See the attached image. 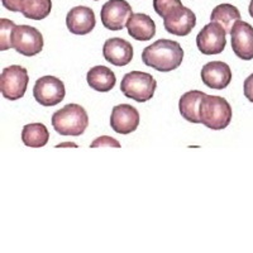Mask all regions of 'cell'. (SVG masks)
Masks as SVG:
<instances>
[{
    "label": "cell",
    "mask_w": 253,
    "mask_h": 253,
    "mask_svg": "<svg viewBox=\"0 0 253 253\" xmlns=\"http://www.w3.org/2000/svg\"><path fill=\"white\" fill-rule=\"evenodd\" d=\"M184 60V51L178 42L158 40L142 52V61L146 66L156 71L170 72L180 67Z\"/></svg>",
    "instance_id": "1"
},
{
    "label": "cell",
    "mask_w": 253,
    "mask_h": 253,
    "mask_svg": "<svg viewBox=\"0 0 253 253\" xmlns=\"http://www.w3.org/2000/svg\"><path fill=\"white\" fill-rule=\"evenodd\" d=\"M87 126L86 110L79 104H67L52 115V126L61 135H81Z\"/></svg>",
    "instance_id": "2"
},
{
    "label": "cell",
    "mask_w": 253,
    "mask_h": 253,
    "mask_svg": "<svg viewBox=\"0 0 253 253\" xmlns=\"http://www.w3.org/2000/svg\"><path fill=\"white\" fill-rule=\"evenodd\" d=\"M232 107L224 98L216 95H207L202 101L200 121L210 129H224L232 122Z\"/></svg>",
    "instance_id": "3"
},
{
    "label": "cell",
    "mask_w": 253,
    "mask_h": 253,
    "mask_svg": "<svg viewBox=\"0 0 253 253\" xmlns=\"http://www.w3.org/2000/svg\"><path fill=\"white\" fill-rule=\"evenodd\" d=\"M157 87V81L152 75L142 71L126 74L121 83V91L126 98L138 103H146L153 98Z\"/></svg>",
    "instance_id": "4"
},
{
    "label": "cell",
    "mask_w": 253,
    "mask_h": 253,
    "mask_svg": "<svg viewBox=\"0 0 253 253\" xmlns=\"http://www.w3.org/2000/svg\"><path fill=\"white\" fill-rule=\"evenodd\" d=\"M28 71L23 66L12 65L5 67L1 71L0 76V89L1 94L5 99L10 101H15L23 98L28 86Z\"/></svg>",
    "instance_id": "5"
},
{
    "label": "cell",
    "mask_w": 253,
    "mask_h": 253,
    "mask_svg": "<svg viewBox=\"0 0 253 253\" xmlns=\"http://www.w3.org/2000/svg\"><path fill=\"white\" fill-rule=\"evenodd\" d=\"M13 48L20 55L32 57L43 49V36L37 28L31 26H15L12 37Z\"/></svg>",
    "instance_id": "6"
},
{
    "label": "cell",
    "mask_w": 253,
    "mask_h": 253,
    "mask_svg": "<svg viewBox=\"0 0 253 253\" xmlns=\"http://www.w3.org/2000/svg\"><path fill=\"white\" fill-rule=\"evenodd\" d=\"M66 89L60 79L55 76L40 78L33 87V96L36 101L43 107H55L65 99Z\"/></svg>",
    "instance_id": "7"
},
{
    "label": "cell",
    "mask_w": 253,
    "mask_h": 253,
    "mask_svg": "<svg viewBox=\"0 0 253 253\" xmlns=\"http://www.w3.org/2000/svg\"><path fill=\"white\" fill-rule=\"evenodd\" d=\"M227 32L220 24L210 22L196 36V46L203 55H218L227 46Z\"/></svg>",
    "instance_id": "8"
},
{
    "label": "cell",
    "mask_w": 253,
    "mask_h": 253,
    "mask_svg": "<svg viewBox=\"0 0 253 253\" xmlns=\"http://www.w3.org/2000/svg\"><path fill=\"white\" fill-rule=\"evenodd\" d=\"M133 14L132 6L126 0H109L100 10L101 23L109 31H122Z\"/></svg>",
    "instance_id": "9"
},
{
    "label": "cell",
    "mask_w": 253,
    "mask_h": 253,
    "mask_svg": "<svg viewBox=\"0 0 253 253\" xmlns=\"http://www.w3.org/2000/svg\"><path fill=\"white\" fill-rule=\"evenodd\" d=\"M232 48L236 56L243 61L253 60V27L247 22L238 20L230 32Z\"/></svg>",
    "instance_id": "10"
},
{
    "label": "cell",
    "mask_w": 253,
    "mask_h": 253,
    "mask_svg": "<svg viewBox=\"0 0 253 253\" xmlns=\"http://www.w3.org/2000/svg\"><path fill=\"white\" fill-rule=\"evenodd\" d=\"M139 126V113L129 104L115 105L110 115V126L119 134H129Z\"/></svg>",
    "instance_id": "11"
},
{
    "label": "cell",
    "mask_w": 253,
    "mask_h": 253,
    "mask_svg": "<svg viewBox=\"0 0 253 253\" xmlns=\"http://www.w3.org/2000/svg\"><path fill=\"white\" fill-rule=\"evenodd\" d=\"M202 80L210 89L223 90L232 81V70L223 61H211L203 66Z\"/></svg>",
    "instance_id": "12"
},
{
    "label": "cell",
    "mask_w": 253,
    "mask_h": 253,
    "mask_svg": "<svg viewBox=\"0 0 253 253\" xmlns=\"http://www.w3.org/2000/svg\"><path fill=\"white\" fill-rule=\"evenodd\" d=\"M196 26V15L186 6H181L164 19V27L171 35L184 37Z\"/></svg>",
    "instance_id": "13"
},
{
    "label": "cell",
    "mask_w": 253,
    "mask_h": 253,
    "mask_svg": "<svg viewBox=\"0 0 253 253\" xmlns=\"http://www.w3.org/2000/svg\"><path fill=\"white\" fill-rule=\"evenodd\" d=\"M66 26L74 35H89L96 26L95 13L89 6H75L72 8L66 17Z\"/></svg>",
    "instance_id": "14"
},
{
    "label": "cell",
    "mask_w": 253,
    "mask_h": 253,
    "mask_svg": "<svg viewBox=\"0 0 253 253\" xmlns=\"http://www.w3.org/2000/svg\"><path fill=\"white\" fill-rule=\"evenodd\" d=\"M103 56L114 66H126L133 58V47L123 38H109L103 46Z\"/></svg>",
    "instance_id": "15"
},
{
    "label": "cell",
    "mask_w": 253,
    "mask_h": 253,
    "mask_svg": "<svg viewBox=\"0 0 253 253\" xmlns=\"http://www.w3.org/2000/svg\"><path fill=\"white\" fill-rule=\"evenodd\" d=\"M128 35L135 41L146 42L151 41L156 35V24L150 15L143 13H133L126 22Z\"/></svg>",
    "instance_id": "16"
},
{
    "label": "cell",
    "mask_w": 253,
    "mask_h": 253,
    "mask_svg": "<svg viewBox=\"0 0 253 253\" xmlns=\"http://www.w3.org/2000/svg\"><path fill=\"white\" fill-rule=\"evenodd\" d=\"M207 94L199 90H191L182 95L178 101V109L182 118L186 119L190 123L199 124L200 121V105Z\"/></svg>",
    "instance_id": "17"
},
{
    "label": "cell",
    "mask_w": 253,
    "mask_h": 253,
    "mask_svg": "<svg viewBox=\"0 0 253 253\" xmlns=\"http://www.w3.org/2000/svg\"><path fill=\"white\" fill-rule=\"evenodd\" d=\"M89 86L99 92H108L115 86V74L107 66H95L89 70L86 75Z\"/></svg>",
    "instance_id": "18"
},
{
    "label": "cell",
    "mask_w": 253,
    "mask_h": 253,
    "mask_svg": "<svg viewBox=\"0 0 253 253\" xmlns=\"http://www.w3.org/2000/svg\"><path fill=\"white\" fill-rule=\"evenodd\" d=\"M210 20L220 24L228 35L232 32L234 24L241 20V13L238 8L232 4H220L213 9V12L210 14Z\"/></svg>",
    "instance_id": "19"
},
{
    "label": "cell",
    "mask_w": 253,
    "mask_h": 253,
    "mask_svg": "<svg viewBox=\"0 0 253 253\" xmlns=\"http://www.w3.org/2000/svg\"><path fill=\"white\" fill-rule=\"evenodd\" d=\"M22 141L27 147L41 148L48 143L49 132L47 126L42 123L27 124L22 132Z\"/></svg>",
    "instance_id": "20"
},
{
    "label": "cell",
    "mask_w": 253,
    "mask_h": 253,
    "mask_svg": "<svg viewBox=\"0 0 253 253\" xmlns=\"http://www.w3.org/2000/svg\"><path fill=\"white\" fill-rule=\"evenodd\" d=\"M52 10L51 0H23L20 13L32 20H42L49 15Z\"/></svg>",
    "instance_id": "21"
},
{
    "label": "cell",
    "mask_w": 253,
    "mask_h": 253,
    "mask_svg": "<svg viewBox=\"0 0 253 253\" xmlns=\"http://www.w3.org/2000/svg\"><path fill=\"white\" fill-rule=\"evenodd\" d=\"M14 28V22L6 19V18L0 19V49H1V51H6V49L9 48H13L12 37Z\"/></svg>",
    "instance_id": "22"
},
{
    "label": "cell",
    "mask_w": 253,
    "mask_h": 253,
    "mask_svg": "<svg viewBox=\"0 0 253 253\" xmlns=\"http://www.w3.org/2000/svg\"><path fill=\"white\" fill-rule=\"evenodd\" d=\"M182 3L181 0H153V9L162 19L181 8Z\"/></svg>",
    "instance_id": "23"
},
{
    "label": "cell",
    "mask_w": 253,
    "mask_h": 253,
    "mask_svg": "<svg viewBox=\"0 0 253 253\" xmlns=\"http://www.w3.org/2000/svg\"><path fill=\"white\" fill-rule=\"evenodd\" d=\"M91 148H99V147H115V148H121V143L115 138H112L109 135H101L99 138L95 139L91 144Z\"/></svg>",
    "instance_id": "24"
},
{
    "label": "cell",
    "mask_w": 253,
    "mask_h": 253,
    "mask_svg": "<svg viewBox=\"0 0 253 253\" xmlns=\"http://www.w3.org/2000/svg\"><path fill=\"white\" fill-rule=\"evenodd\" d=\"M243 92H245V96L253 103V74H251L245 81V85H243Z\"/></svg>",
    "instance_id": "25"
},
{
    "label": "cell",
    "mask_w": 253,
    "mask_h": 253,
    "mask_svg": "<svg viewBox=\"0 0 253 253\" xmlns=\"http://www.w3.org/2000/svg\"><path fill=\"white\" fill-rule=\"evenodd\" d=\"M4 8H6L10 12H20V6L23 0H1Z\"/></svg>",
    "instance_id": "26"
},
{
    "label": "cell",
    "mask_w": 253,
    "mask_h": 253,
    "mask_svg": "<svg viewBox=\"0 0 253 253\" xmlns=\"http://www.w3.org/2000/svg\"><path fill=\"white\" fill-rule=\"evenodd\" d=\"M248 12H250V15L253 18V0H251L250 6H248Z\"/></svg>",
    "instance_id": "27"
},
{
    "label": "cell",
    "mask_w": 253,
    "mask_h": 253,
    "mask_svg": "<svg viewBox=\"0 0 253 253\" xmlns=\"http://www.w3.org/2000/svg\"><path fill=\"white\" fill-rule=\"evenodd\" d=\"M65 146H72V147H78L75 143H61L58 144L57 147H65Z\"/></svg>",
    "instance_id": "28"
},
{
    "label": "cell",
    "mask_w": 253,
    "mask_h": 253,
    "mask_svg": "<svg viewBox=\"0 0 253 253\" xmlns=\"http://www.w3.org/2000/svg\"><path fill=\"white\" fill-rule=\"evenodd\" d=\"M95 1H98V0H95Z\"/></svg>",
    "instance_id": "29"
}]
</instances>
